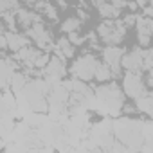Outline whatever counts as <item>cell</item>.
<instances>
[{
    "label": "cell",
    "mask_w": 153,
    "mask_h": 153,
    "mask_svg": "<svg viewBox=\"0 0 153 153\" xmlns=\"http://www.w3.org/2000/svg\"><path fill=\"white\" fill-rule=\"evenodd\" d=\"M126 101V96L123 92V88L110 81V83H103L99 87L94 88V99L90 103V108H94L97 114L103 115H112V117H119L121 115V108Z\"/></svg>",
    "instance_id": "obj_1"
},
{
    "label": "cell",
    "mask_w": 153,
    "mask_h": 153,
    "mask_svg": "<svg viewBox=\"0 0 153 153\" xmlns=\"http://www.w3.org/2000/svg\"><path fill=\"white\" fill-rule=\"evenodd\" d=\"M142 121L144 119H135L130 115L124 117H114L112 121V133L114 139L119 140L128 151H140L142 144H144V137H142Z\"/></svg>",
    "instance_id": "obj_2"
},
{
    "label": "cell",
    "mask_w": 153,
    "mask_h": 153,
    "mask_svg": "<svg viewBox=\"0 0 153 153\" xmlns=\"http://www.w3.org/2000/svg\"><path fill=\"white\" fill-rule=\"evenodd\" d=\"M126 25L123 24V20H108L105 18L99 25H97V38L105 43V45H119L124 36H126Z\"/></svg>",
    "instance_id": "obj_3"
},
{
    "label": "cell",
    "mask_w": 153,
    "mask_h": 153,
    "mask_svg": "<svg viewBox=\"0 0 153 153\" xmlns=\"http://www.w3.org/2000/svg\"><path fill=\"white\" fill-rule=\"evenodd\" d=\"M97 63H99V59L96 56L83 54V56H79L78 59L70 65L68 72H70L72 78H76V79L92 81L94 79V74H96V68H97Z\"/></svg>",
    "instance_id": "obj_4"
},
{
    "label": "cell",
    "mask_w": 153,
    "mask_h": 153,
    "mask_svg": "<svg viewBox=\"0 0 153 153\" xmlns=\"http://www.w3.org/2000/svg\"><path fill=\"white\" fill-rule=\"evenodd\" d=\"M123 92H124V96H128L131 99H137L140 96L149 94L151 88L146 87L142 72H130V70H126L124 78H123Z\"/></svg>",
    "instance_id": "obj_5"
},
{
    "label": "cell",
    "mask_w": 153,
    "mask_h": 153,
    "mask_svg": "<svg viewBox=\"0 0 153 153\" xmlns=\"http://www.w3.org/2000/svg\"><path fill=\"white\" fill-rule=\"evenodd\" d=\"M25 36L42 51H49L52 47V33L47 29V25L42 20H38L33 25H29L25 29Z\"/></svg>",
    "instance_id": "obj_6"
},
{
    "label": "cell",
    "mask_w": 153,
    "mask_h": 153,
    "mask_svg": "<svg viewBox=\"0 0 153 153\" xmlns=\"http://www.w3.org/2000/svg\"><path fill=\"white\" fill-rule=\"evenodd\" d=\"M42 74H43V79L49 81L51 85L63 81L65 74H67V63H65V59L61 56H58V54L49 56V61L42 68Z\"/></svg>",
    "instance_id": "obj_7"
},
{
    "label": "cell",
    "mask_w": 153,
    "mask_h": 153,
    "mask_svg": "<svg viewBox=\"0 0 153 153\" xmlns=\"http://www.w3.org/2000/svg\"><path fill=\"white\" fill-rule=\"evenodd\" d=\"M135 27H137V42H139V47H142V49L149 47L151 45V33H153V20H151V16L137 15Z\"/></svg>",
    "instance_id": "obj_8"
},
{
    "label": "cell",
    "mask_w": 153,
    "mask_h": 153,
    "mask_svg": "<svg viewBox=\"0 0 153 153\" xmlns=\"http://www.w3.org/2000/svg\"><path fill=\"white\" fill-rule=\"evenodd\" d=\"M142 61H144V49L135 47L130 52L123 54L121 58V68L130 72H142Z\"/></svg>",
    "instance_id": "obj_9"
},
{
    "label": "cell",
    "mask_w": 153,
    "mask_h": 153,
    "mask_svg": "<svg viewBox=\"0 0 153 153\" xmlns=\"http://www.w3.org/2000/svg\"><path fill=\"white\" fill-rule=\"evenodd\" d=\"M124 51L119 45H106L103 49V61L112 68L114 78L121 76V58H123Z\"/></svg>",
    "instance_id": "obj_10"
},
{
    "label": "cell",
    "mask_w": 153,
    "mask_h": 153,
    "mask_svg": "<svg viewBox=\"0 0 153 153\" xmlns=\"http://www.w3.org/2000/svg\"><path fill=\"white\" fill-rule=\"evenodd\" d=\"M18 63L15 58H0V90H7L9 88V79L11 76L16 72Z\"/></svg>",
    "instance_id": "obj_11"
},
{
    "label": "cell",
    "mask_w": 153,
    "mask_h": 153,
    "mask_svg": "<svg viewBox=\"0 0 153 153\" xmlns=\"http://www.w3.org/2000/svg\"><path fill=\"white\" fill-rule=\"evenodd\" d=\"M40 54H42V49H38V47H31V45H25V47H22L20 51L15 52V59L20 61V63H24V65H27V67H31V68H34L33 63H34V59H36Z\"/></svg>",
    "instance_id": "obj_12"
},
{
    "label": "cell",
    "mask_w": 153,
    "mask_h": 153,
    "mask_svg": "<svg viewBox=\"0 0 153 153\" xmlns=\"http://www.w3.org/2000/svg\"><path fill=\"white\" fill-rule=\"evenodd\" d=\"M15 16H16V24H20V27H24V31H25L29 25H33L34 22L42 20L38 11H33V9H24V7L16 9Z\"/></svg>",
    "instance_id": "obj_13"
},
{
    "label": "cell",
    "mask_w": 153,
    "mask_h": 153,
    "mask_svg": "<svg viewBox=\"0 0 153 153\" xmlns=\"http://www.w3.org/2000/svg\"><path fill=\"white\" fill-rule=\"evenodd\" d=\"M6 40H7V49L13 51V52H16V51H20L22 47L29 45V38L24 36V34H20V33H16V31L6 33Z\"/></svg>",
    "instance_id": "obj_14"
},
{
    "label": "cell",
    "mask_w": 153,
    "mask_h": 153,
    "mask_svg": "<svg viewBox=\"0 0 153 153\" xmlns=\"http://www.w3.org/2000/svg\"><path fill=\"white\" fill-rule=\"evenodd\" d=\"M74 52H76V47L68 42V38H67V36H61V38L54 43V54L61 56L63 59L72 58V56H74Z\"/></svg>",
    "instance_id": "obj_15"
},
{
    "label": "cell",
    "mask_w": 153,
    "mask_h": 153,
    "mask_svg": "<svg viewBox=\"0 0 153 153\" xmlns=\"http://www.w3.org/2000/svg\"><path fill=\"white\" fill-rule=\"evenodd\" d=\"M133 105H135V108H137V112L139 114H144L146 117H151V114H153V110H151V92L149 94H146V96H140V97H137V99H133Z\"/></svg>",
    "instance_id": "obj_16"
},
{
    "label": "cell",
    "mask_w": 153,
    "mask_h": 153,
    "mask_svg": "<svg viewBox=\"0 0 153 153\" xmlns=\"http://www.w3.org/2000/svg\"><path fill=\"white\" fill-rule=\"evenodd\" d=\"M25 83H27V76L24 72H15L11 76V79H9V90L16 96V94H20L24 90Z\"/></svg>",
    "instance_id": "obj_17"
},
{
    "label": "cell",
    "mask_w": 153,
    "mask_h": 153,
    "mask_svg": "<svg viewBox=\"0 0 153 153\" xmlns=\"http://www.w3.org/2000/svg\"><path fill=\"white\" fill-rule=\"evenodd\" d=\"M97 9H99V15L103 18H108V20H115V18L121 16V9L115 7L114 4H110L108 0H106V2H103V4H99Z\"/></svg>",
    "instance_id": "obj_18"
},
{
    "label": "cell",
    "mask_w": 153,
    "mask_h": 153,
    "mask_svg": "<svg viewBox=\"0 0 153 153\" xmlns=\"http://www.w3.org/2000/svg\"><path fill=\"white\" fill-rule=\"evenodd\" d=\"M94 79L96 81H101V83H105V81H112L114 79V72H112V68L103 61H99L97 63V68H96V74H94Z\"/></svg>",
    "instance_id": "obj_19"
},
{
    "label": "cell",
    "mask_w": 153,
    "mask_h": 153,
    "mask_svg": "<svg viewBox=\"0 0 153 153\" xmlns=\"http://www.w3.org/2000/svg\"><path fill=\"white\" fill-rule=\"evenodd\" d=\"M24 117V121L31 126V128H40L49 117L45 115V114H42V112H29V114H25V115H22Z\"/></svg>",
    "instance_id": "obj_20"
},
{
    "label": "cell",
    "mask_w": 153,
    "mask_h": 153,
    "mask_svg": "<svg viewBox=\"0 0 153 153\" xmlns=\"http://www.w3.org/2000/svg\"><path fill=\"white\" fill-rule=\"evenodd\" d=\"M81 24H83V22H81L78 16H70V18L63 20V24H61V31H63L65 34L74 33V31H79V29H81Z\"/></svg>",
    "instance_id": "obj_21"
},
{
    "label": "cell",
    "mask_w": 153,
    "mask_h": 153,
    "mask_svg": "<svg viewBox=\"0 0 153 153\" xmlns=\"http://www.w3.org/2000/svg\"><path fill=\"white\" fill-rule=\"evenodd\" d=\"M16 9H20V0H0V15L16 13Z\"/></svg>",
    "instance_id": "obj_22"
},
{
    "label": "cell",
    "mask_w": 153,
    "mask_h": 153,
    "mask_svg": "<svg viewBox=\"0 0 153 153\" xmlns=\"http://www.w3.org/2000/svg\"><path fill=\"white\" fill-rule=\"evenodd\" d=\"M67 38H68V42L76 47V45H83L85 42H87V36H83V34H79V31H74V33H68L67 34Z\"/></svg>",
    "instance_id": "obj_23"
},
{
    "label": "cell",
    "mask_w": 153,
    "mask_h": 153,
    "mask_svg": "<svg viewBox=\"0 0 153 153\" xmlns=\"http://www.w3.org/2000/svg\"><path fill=\"white\" fill-rule=\"evenodd\" d=\"M110 4H114L115 7H119V9H123V7H126L128 6V0H108Z\"/></svg>",
    "instance_id": "obj_24"
},
{
    "label": "cell",
    "mask_w": 153,
    "mask_h": 153,
    "mask_svg": "<svg viewBox=\"0 0 153 153\" xmlns=\"http://www.w3.org/2000/svg\"><path fill=\"white\" fill-rule=\"evenodd\" d=\"M7 49V40H6V33L4 34H0V51H4Z\"/></svg>",
    "instance_id": "obj_25"
},
{
    "label": "cell",
    "mask_w": 153,
    "mask_h": 153,
    "mask_svg": "<svg viewBox=\"0 0 153 153\" xmlns=\"http://www.w3.org/2000/svg\"><path fill=\"white\" fill-rule=\"evenodd\" d=\"M103 2H106V0H90V4H92V6H96V7H97L99 4H103Z\"/></svg>",
    "instance_id": "obj_26"
}]
</instances>
